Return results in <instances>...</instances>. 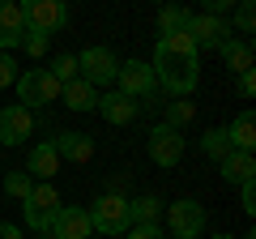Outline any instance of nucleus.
<instances>
[{"label":"nucleus","instance_id":"nucleus-8","mask_svg":"<svg viewBox=\"0 0 256 239\" xmlns=\"http://www.w3.org/2000/svg\"><path fill=\"white\" fill-rule=\"evenodd\" d=\"M116 86L120 94H128V98H150L154 94V68H150V60H124L116 73Z\"/></svg>","mask_w":256,"mask_h":239},{"label":"nucleus","instance_id":"nucleus-12","mask_svg":"<svg viewBox=\"0 0 256 239\" xmlns=\"http://www.w3.org/2000/svg\"><path fill=\"white\" fill-rule=\"evenodd\" d=\"M30 132H34V116H30L22 102L0 111V146H22Z\"/></svg>","mask_w":256,"mask_h":239},{"label":"nucleus","instance_id":"nucleus-7","mask_svg":"<svg viewBox=\"0 0 256 239\" xmlns=\"http://www.w3.org/2000/svg\"><path fill=\"white\" fill-rule=\"evenodd\" d=\"M188 38H192L196 52H218V47L230 38V22L214 18V13H196V18L188 22Z\"/></svg>","mask_w":256,"mask_h":239},{"label":"nucleus","instance_id":"nucleus-3","mask_svg":"<svg viewBox=\"0 0 256 239\" xmlns=\"http://www.w3.org/2000/svg\"><path fill=\"white\" fill-rule=\"evenodd\" d=\"M90 214V226H98L102 235H124L132 222H128V196H120V192H107V196H98L94 201V210H86Z\"/></svg>","mask_w":256,"mask_h":239},{"label":"nucleus","instance_id":"nucleus-4","mask_svg":"<svg viewBox=\"0 0 256 239\" xmlns=\"http://www.w3.org/2000/svg\"><path fill=\"white\" fill-rule=\"evenodd\" d=\"M77 73H82L86 82L98 90V86H111V82H116L120 60H116V52H111V47H86V52L77 56Z\"/></svg>","mask_w":256,"mask_h":239},{"label":"nucleus","instance_id":"nucleus-37","mask_svg":"<svg viewBox=\"0 0 256 239\" xmlns=\"http://www.w3.org/2000/svg\"><path fill=\"white\" fill-rule=\"evenodd\" d=\"M214 239H235V235H214Z\"/></svg>","mask_w":256,"mask_h":239},{"label":"nucleus","instance_id":"nucleus-26","mask_svg":"<svg viewBox=\"0 0 256 239\" xmlns=\"http://www.w3.org/2000/svg\"><path fill=\"white\" fill-rule=\"evenodd\" d=\"M230 13H235V30H239V34H252V26H256V9H252V0H239Z\"/></svg>","mask_w":256,"mask_h":239},{"label":"nucleus","instance_id":"nucleus-28","mask_svg":"<svg viewBox=\"0 0 256 239\" xmlns=\"http://www.w3.org/2000/svg\"><path fill=\"white\" fill-rule=\"evenodd\" d=\"M22 47H26V56H47V34H38V30H26V38H22Z\"/></svg>","mask_w":256,"mask_h":239},{"label":"nucleus","instance_id":"nucleus-27","mask_svg":"<svg viewBox=\"0 0 256 239\" xmlns=\"http://www.w3.org/2000/svg\"><path fill=\"white\" fill-rule=\"evenodd\" d=\"M47 73H52L60 86H64V82H73V77H77V56H60V60L47 68Z\"/></svg>","mask_w":256,"mask_h":239},{"label":"nucleus","instance_id":"nucleus-23","mask_svg":"<svg viewBox=\"0 0 256 239\" xmlns=\"http://www.w3.org/2000/svg\"><path fill=\"white\" fill-rule=\"evenodd\" d=\"M196 116V107H192L188 98H175V102H166V111H162V124L166 128H184L188 120Z\"/></svg>","mask_w":256,"mask_h":239},{"label":"nucleus","instance_id":"nucleus-32","mask_svg":"<svg viewBox=\"0 0 256 239\" xmlns=\"http://www.w3.org/2000/svg\"><path fill=\"white\" fill-rule=\"evenodd\" d=\"M239 188H244V214H256V180H248Z\"/></svg>","mask_w":256,"mask_h":239},{"label":"nucleus","instance_id":"nucleus-24","mask_svg":"<svg viewBox=\"0 0 256 239\" xmlns=\"http://www.w3.org/2000/svg\"><path fill=\"white\" fill-rule=\"evenodd\" d=\"M201 150H205V154L214 158V162H218V158H222V154L230 150V137H226V128H210V132L201 137Z\"/></svg>","mask_w":256,"mask_h":239},{"label":"nucleus","instance_id":"nucleus-6","mask_svg":"<svg viewBox=\"0 0 256 239\" xmlns=\"http://www.w3.org/2000/svg\"><path fill=\"white\" fill-rule=\"evenodd\" d=\"M22 210H26V226L30 230H47V226H52V214L60 210V192L43 180V184L30 188V196L22 201Z\"/></svg>","mask_w":256,"mask_h":239},{"label":"nucleus","instance_id":"nucleus-1","mask_svg":"<svg viewBox=\"0 0 256 239\" xmlns=\"http://www.w3.org/2000/svg\"><path fill=\"white\" fill-rule=\"evenodd\" d=\"M150 68H154V82H162V90H171L175 98H188L196 90V77H201V52L192 47L188 30L158 34Z\"/></svg>","mask_w":256,"mask_h":239},{"label":"nucleus","instance_id":"nucleus-13","mask_svg":"<svg viewBox=\"0 0 256 239\" xmlns=\"http://www.w3.org/2000/svg\"><path fill=\"white\" fill-rule=\"evenodd\" d=\"M218 171L226 184H248V180H256V158L248 150H226L218 158Z\"/></svg>","mask_w":256,"mask_h":239},{"label":"nucleus","instance_id":"nucleus-25","mask_svg":"<svg viewBox=\"0 0 256 239\" xmlns=\"http://www.w3.org/2000/svg\"><path fill=\"white\" fill-rule=\"evenodd\" d=\"M30 188H34V180H30L26 171H9V175H4V192H9L13 201H26Z\"/></svg>","mask_w":256,"mask_h":239},{"label":"nucleus","instance_id":"nucleus-5","mask_svg":"<svg viewBox=\"0 0 256 239\" xmlns=\"http://www.w3.org/2000/svg\"><path fill=\"white\" fill-rule=\"evenodd\" d=\"M18 9L26 18V30H38V34H52V30H60L68 22L64 0H22Z\"/></svg>","mask_w":256,"mask_h":239},{"label":"nucleus","instance_id":"nucleus-2","mask_svg":"<svg viewBox=\"0 0 256 239\" xmlns=\"http://www.w3.org/2000/svg\"><path fill=\"white\" fill-rule=\"evenodd\" d=\"M18 94H22V107H47V102H56L60 98V82H56L47 68H26V73L18 77Z\"/></svg>","mask_w":256,"mask_h":239},{"label":"nucleus","instance_id":"nucleus-29","mask_svg":"<svg viewBox=\"0 0 256 239\" xmlns=\"http://www.w3.org/2000/svg\"><path fill=\"white\" fill-rule=\"evenodd\" d=\"M13 82H18V64H13L9 52H0V90H4V86H13Z\"/></svg>","mask_w":256,"mask_h":239},{"label":"nucleus","instance_id":"nucleus-17","mask_svg":"<svg viewBox=\"0 0 256 239\" xmlns=\"http://www.w3.org/2000/svg\"><path fill=\"white\" fill-rule=\"evenodd\" d=\"M218 52H222V64H226L230 73H248V68L256 64V52H252V43H248V38H226Z\"/></svg>","mask_w":256,"mask_h":239},{"label":"nucleus","instance_id":"nucleus-35","mask_svg":"<svg viewBox=\"0 0 256 239\" xmlns=\"http://www.w3.org/2000/svg\"><path fill=\"white\" fill-rule=\"evenodd\" d=\"M0 4H22V0H0Z\"/></svg>","mask_w":256,"mask_h":239},{"label":"nucleus","instance_id":"nucleus-14","mask_svg":"<svg viewBox=\"0 0 256 239\" xmlns=\"http://www.w3.org/2000/svg\"><path fill=\"white\" fill-rule=\"evenodd\" d=\"M98 111H102V120H107V124H132L141 107L128 98V94L111 90V94H98Z\"/></svg>","mask_w":256,"mask_h":239},{"label":"nucleus","instance_id":"nucleus-16","mask_svg":"<svg viewBox=\"0 0 256 239\" xmlns=\"http://www.w3.org/2000/svg\"><path fill=\"white\" fill-rule=\"evenodd\" d=\"M52 146H56V154L68 158V162H90L94 158V137H86V132H60Z\"/></svg>","mask_w":256,"mask_h":239},{"label":"nucleus","instance_id":"nucleus-34","mask_svg":"<svg viewBox=\"0 0 256 239\" xmlns=\"http://www.w3.org/2000/svg\"><path fill=\"white\" fill-rule=\"evenodd\" d=\"M0 239H26V235H22V226H13V222H0Z\"/></svg>","mask_w":256,"mask_h":239},{"label":"nucleus","instance_id":"nucleus-10","mask_svg":"<svg viewBox=\"0 0 256 239\" xmlns=\"http://www.w3.org/2000/svg\"><path fill=\"white\" fill-rule=\"evenodd\" d=\"M52 230L56 239H90V214L82 210V205H60V210L52 214Z\"/></svg>","mask_w":256,"mask_h":239},{"label":"nucleus","instance_id":"nucleus-22","mask_svg":"<svg viewBox=\"0 0 256 239\" xmlns=\"http://www.w3.org/2000/svg\"><path fill=\"white\" fill-rule=\"evenodd\" d=\"M192 13L180 9V4H166V9H158V34H175V30H188Z\"/></svg>","mask_w":256,"mask_h":239},{"label":"nucleus","instance_id":"nucleus-30","mask_svg":"<svg viewBox=\"0 0 256 239\" xmlns=\"http://www.w3.org/2000/svg\"><path fill=\"white\" fill-rule=\"evenodd\" d=\"M128 239H162L158 222H137V226H128Z\"/></svg>","mask_w":256,"mask_h":239},{"label":"nucleus","instance_id":"nucleus-15","mask_svg":"<svg viewBox=\"0 0 256 239\" xmlns=\"http://www.w3.org/2000/svg\"><path fill=\"white\" fill-rule=\"evenodd\" d=\"M22 38H26V18H22V9L18 4H0V47L13 52V47H22Z\"/></svg>","mask_w":256,"mask_h":239},{"label":"nucleus","instance_id":"nucleus-21","mask_svg":"<svg viewBox=\"0 0 256 239\" xmlns=\"http://www.w3.org/2000/svg\"><path fill=\"white\" fill-rule=\"evenodd\" d=\"M158 214H162V201L158 196H132L128 201V222L137 226V222H158Z\"/></svg>","mask_w":256,"mask_h":239},{"label":"nucleus","instance_id":"nucleus-18","mask_svg":"<svg viewBox=\"0 0 256 239\" xmlns=\"http://www.w3.org/2000/svg\"><path fill=\"white\" fill-rule=\"evenodd\" d=\"M60 94H64V102H68L73 111H94V107H98V90H94L86 77L64 82V86H60Z\"/></svg>","mask_w":256,"mask_h":239},{"label":"nucleus","instance_id":"nucleus-9","mask_svg":"<svg viewBox=\"0 0 256 239\" xmlns=\"http://www.w3.org/2000/svg\"><path fill=\"white\" fill-rule=\"evenodd\" d=\"M150 158H154L158 166H175L184 158V132L166 128V124H154V128H150Z\"/></svg>","mask_w":256,"mask_h":239},{"label":"nucleus","instance_id":"nucleus-31","mask_svg":"<svg viewBox=\"0 0 256 239\" xmlns=\"http://www.w3.org/2000/svg\"><path fill=\"white\" fill-rule=\"evenodd\" d=\"M235 4H239V0H201V9H205V13H214V18H226Z\"/></svg>","mask_w":256,"mask_h":239},{"label":"nucleus","instance_id":"nucleus-36","mask_svg":"<svg viewBox=\"0 0 256 239\" xmlns=\"http://www.w3.org/2000/svg\"><path fill=\"white\" fill-rule=\"evenodd\" d=\"M175 239H196V235H175Z\"/></svg>","mask_w":256,"mask_h":239},{"label":"nucleus","instance_id":"nucleus-19","mask_svg":"<svg viewBox=\"0 0 256 239\" xmlns=\"http://www.w3.org/2000/svg\"><path fill=\"white\" fill-rule=\"evenodd\" d=\"M60 171V154H56L52 141H43V146L30 150V162H26V175H34V180H52V175Z\"/></svg>","mask_w":256,"mask_h":239},{"label":"nucleus","instance_id":"nucleus-11","mask_svg":"<svg viewBox=\"0 0 256 239\" xmlns=\"http://www.w3.org/2000/svg\"><path fill=\"white\" fill-rule=\"evenodd\" d=\"M166 222H171V235H201L210 214H205L201 201H175L166 210Z\"/></svg>","mask_w":256,"mask_h":239},{"label":"nucleus","instance_id":"nucleus-20","mask_svg":"<svg viewBox=\"0 0 256 239\" xmlns=\"http://www.w3.org/2000/svg\"><path fill=\"white\" fill-rule=\"evenodd\" d=\"M226 137H230V150H248V154H252L256 150V116L252 111H239L235 124L226 128Z\"/></svg>","mask_w":256,"mask_h":239},{"label":"nucleus","instance_id":"nucleus-33","mask_svg":"<svg viewBox=\"0 0 256 239\" xmlns=\"http://www.w3.org/2000/svg\"><path fill=\"white\" fill-rule=\"evenodd\" d=\"M239 94H244V98H252V94H256V73H252V68L239 73Z\"/></svg>","mask_w":256,"mask_h":239}]
</instances>
